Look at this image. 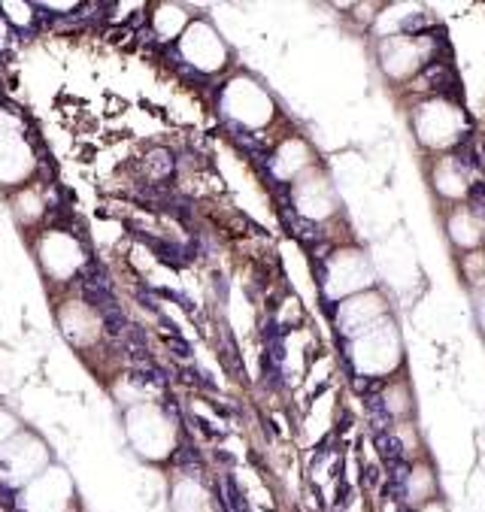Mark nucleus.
Instances as JSON below:
<instances>
[{
  "mask_svg": "<svg viewBox=\"0 0 485 512\" xmlns=\"http://www.w3.org/2000/svg\"><path fill=\"white\" fill-rule=\"evenodd\" d=\"M410 128L416 143L431 152V155H449L455 152L467 134H470V119L464 107L449 94H428L419 97L410 107Z\"/></svg>",
  "mask_w": 485,
  "mask_h": 512,
  "instance_id": "f257e3e1",
  "label": "nucleus"
},
{
  "mask_svg": "<svg viewBox=\"0 0 485 512\" xmlns=\"http://www.w3.org/2000/svg\"><path fill=\"white\" fill-rule=\"evenodd\" d=\"M176 512H222V509L201 482L188 479L176 488Z\"/></svg>",
  "mask_w": 485,
  "mask_h": 512,
  "instance_id": "f8f14e48",
  "label": "nucleus"
},
{
  "mask_svg": "<svg viewBox=\"0 0 485 512\" xmlns=\"http://www.w3.org/2000/svg\"><path fill=\"white\" fill-rule=\"evenodd\" d=\"M319 282H322L325 297L340 303L352 294L376 288V264L370 261V255L364 249L343 246L337 252H328V258L322 261V270H319Z\"/></svg>",
  "mask_w": 485,
  "mask_h": 512,
  "instance_id": "20e7f679",
  "label": "nucleus"
},
{
  "mask_svg": "<svg viewBox=\"0 0 485 512\" xmlns=\"http://www.w3.org/2000/svg\"><path fill=\"white\" fill-rule=\"evenodd\" d=\"M461 279L470 291L485 288V249L461 255Z\"/></svg>",
  "mask_w": 485,
  "mask_h": 512,
  "instance_id": "ddd939ff",
  "label": "nucleus"
},
{
  "mask_svg": "<svg viewBox=\"0 0 485 512\" xmlns=\"http://www.w3.org/2000/svg\"><path fill=\"white\" fill-rule=\"evenodd\" d=\"M392 316V303L385 300L382 291L370 288V291H361V294H352L346 300L337 303L334 310V325L337 331L343 334V340H352L355 334H361L364 328L376 325L379 319Z\"/></svg>",
  "mask_w": 485,
  "mask_h": 512,
  "instance_id": "39448f33",
  "label": "nucleus"
},
{
  "mask_svg": "<svg viewBox=\"0 0 485 512\" xmlns=\"http://www.w3.org/2000/svg\"><path fill=\"white\" fill-rule=\"evenodd\" d=\"M404 497L410 500V506H425L431 500H437V476L431 470L428 461H416L407 473V482H404Z\"/></svg>",
  "mask_w": 485,
  "mask_h": 512,
  "instance_id": "9d476101",
  "label": "nucleus"
},
{
  "mask_svg": "<svg viewBox=\"0 0 485 512\" xmlns=\"http://www.w3.org/2000/svg\"><path fill=\"white\" fill-rule=\"evenodd\" d=\"M419 512H449V509H446V503H440V500H431V503L419 506Z\"/></svg>",
  "mask_w": 485,
  "mask_h": 512,
  "instance_id": "dca6fc26",
  "label": "nucleus"
},
{
  "mask_svg": "<svg viewBox=\"0 0 485 512\" xmlns=\"http://www.w3.org/2000/svg\"><path fill=\"white\" fill-rule=\"evenodd\" d=\"M470 300H473V319H476L479 337H482V343H485V288L470 291Z\"/></svg>",
  "mask_w": 485,
  "mask_h": 512,
  "instance_id": "4468645a",
  "label": "nucleus"
},
{
  "mask_svg": "<svg viewBox=\"0 0 485 512\" xmlns=\"http://www.w3.org/2000/svg\"><path fill=\"white\" fill-rule=\"evenodd\" d=\"M428 179H431L434 194L446 203H455V207L458 203H467L473 194V170L455 152L437 155V161L428 170Z\"/></svg>",
  "mask_w": 485,
  "mask_h": 512,
  "instance_id": "0eeeda50",
  "label": "nucleus"
},
{
  "mask_svg": "<svg viewBox=\"0 0 485 512\" xmlns=\"http://www.w3.org/2000/svg\"><path fill=\"white\" fill-rule=\"evenodd\" d=\"M379 403H382V409L388 416H395V419H407V416H413V388H410V382L407 379H401V376H392L388 382H382V388H379Z\"/></svg>",
  "mask_w": 485,
  "mask_h": 512,
  "instance_id": "9b49d317",
  "label": "nucleus"
},
{
  "mask_svg": "<svg viewBox=\"0 0 485 512\" xmlns=\"http://www.w3.org/2000/svg\"><path fill=\"white\" fill-rule=\"evenodd\" d=\"M446 234L461 252L485 249V210L473 207V203H458L446 219Z\"/></svg>",
  "mask_w": 485,
  "mask_h": 512,
  "instance_id": "1a4fd4ad",
  "label": "nucleus"
},
{
  "mask_svg": "<svg viewBox=\"0 0 485 512\" xmlns=\"http://www.w3.org/2000/svg\"><path fill=\"white\" fill-rule=\"evenodd\" d=\"M425 25H428V7L422 4H388L376 10L373 19V31L379 34V40L401 37V34H425Z\"/></svg>",
  "mask_w": 485,
  "mask_h": 512,
  "instance_id": "6e6552de",
  "label": "nucleus"
},
{
  "mask_svg": "<svg viewBox=\"0 0 485 512\" xmlns=\"http://www.w3.org/2000/svg\"><path fill=\"white\" fill-rule=\"evenodd\" d=\"M349 343V364L364 379H392L404 364V340L395 313L355 334Z\"/></svg>",
  "mask_w": 485,
  "mask_h": 512,
  "instance_id": "f03ea898",
  "label": "nucleus"
},
{
  "mask_svg": "<svg viewBox=\"0 0 485 512\" xmlns=\"http://www.w3.org/2000/svg\"><path fill=\"white\" fill-rule=\"evenodd\" d=\"M288 197L298 207V216L313 222V225L319 219L334 216V210H337V194H334V188L322 170H310L295 188L288 191Z\"/></svg>",
  "mask_w": 485,
  "mask_h": 512,
  "instance_id": "423d86ee",
  "label": "nucleus"
},
{
  "mask_svg": "<svg viewBox=\"0 0 485 512\" xmlns=\"http://www.w3.org/2000/svg\"><path fill=\"white\" fill-rule=\"evenodd\" d=\"M167 349H170V355H176L179 361H185V358L191 355V346H188L182 337H167Z\"/></svg>",
  "mask_w": 485,
  "mask_h": 512,
  "instance_id": "2eb2a0df",
  "label": "nucleus"
},
{
  "mask_svg": "<svg viewBox=\"0 0 485 512\" xmlns=\"http://www.w3.org/2000/svg\"><path fill=\"white\" fill-rule=\"evenodd\" d=\"M437 52H440V43L431 34H401V37L379 40L376 61L388 82L410 85L434 64Z\"/></svg>",
  "mask_w": 485,
  "mask_h": 512,
  "instance_id": "7ed1b4c3",
  "label": "nucleus"
}]
</instances>
